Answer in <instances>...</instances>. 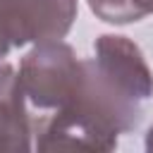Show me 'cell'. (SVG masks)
<instances>
[{
	"instance_id": "cell-1",
	"label": "cell",
	"mask_w": 153,
	"mask_h": 153,
	"mask_svg": "<svg viewBox=\"0 0 153 153\" xmlns=\"http://www.w3.org/2000/svg\"><path fill=\"white\" fill-rule=\"evenodd\" d=\"M81 60L62 41L33 45L19 65V84L38 110H60L69 105L81 86Z\"/></svg>"
},
{
	"instance_id": "cell-2",
	"label": "cell",
	"mask_w": 153,
	"mask_h": 153,
	"mask_svg": "<svg viewBox=\"0 0 153 153\" xmlns=\"http://www.w3.org/2000/svg\"><path fill=\"white\" fill-rule=\"evenodd\" d=\"M93 50L98 69L112 86L139 103H146L153 96V72L134 41L117 33H103L96 38Z\"/></svg>"
},
{
	"instance_id": "cell-3",
	"label": "cell",
	"mask_w": 153,
	"mask_h": 153,
	"mask_svg": "<svg viewBox=\"0 0 153 153\" xmlns=\"http://www.w3.org/2000/svg\"><path fill=\"white\" fill-rule=\"evenodd\" d=\"M76 0H10V36L12 45L62 41L74 19Z\"/></svg>"
},
{
	"instance_id": "cell-4",
	"label": "cell",
	"mask_w": 153,
	"mask_h": 153,
	"mask_svg": "<svg viewBox=\"0 0 153 153\" xmlns=\"http://www.w3.org/2000/svg\"><path fill=\"white\" fill-rule=\"evenodd\" d=\"M33 122L26 112V96L12 65L0 62V153L33 148Z\"/></svg>"
},
{
	"instance_id": "cell-5",
	"label": "cell",
	"mask_w": 153,
	"mask_h": 153,
	"mask_svg": "<svg viewBox=\"0 0 153 153\" xmlns=\"http://www.w3.org/2000/svg\"><path fill=\"white\" fill-rule=\"evenodd\" d=\"M91 12L108 24H131L153 14V0H86Z\"/></svg>"
},
{
	"instance_id": "cell-6",
	"label": "cell",
	"mask_w": 153,
	"mask_h": 153,
	"mask_svg": "<svg viewBox=\"0 0 153 153\" xmlns=\"http://www.w3.org/2000/svg\"><path fill=\"white\" fill-rule=\"evenodd\" d=\"M12 36H10V0H0V60L7 57L12 50Z\"/></svg>"
},
{
	"instance_id": "cell-7",
	"label": "cell",
	"mask_w": 153,
	"mask_h": 153,
	"mask_svg": "<svg viewBox=\"0 0 153 153\" xmlns=\"http://www.w3.org/2000/svg\"><path fill=\"white\" fill-rule=\"evenodd\" d=\"M146 151L148 153H153V127L148 129V134H146Z\"/></svg>"
}]
</instances>
